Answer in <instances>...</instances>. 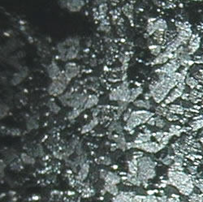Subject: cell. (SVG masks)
I'll list each match as a JSON object with an SVG mask.
<instances>
[{"mask_svg": "<svg viewBox=\"0 0 203 202\" xmlns=\"http://www.w3.org/2000/svg\"><path fill=\"white\" fill-rule=\"evenodd\" d=\"M112 139L116 142V145L119 149L122 150H125L127 149V142L125 141V138L123 133L118 134V135H113Z\"/></svg>", "mask_w": 203, "mask_h": 202, "instance_id": "cell-18", "label": "cell"}, {"mask_svg": "<svg viewBox=\"0 0 203 202\" xmlns=\"http://www.w3.org/2000/svg\"><path fill=\"white\" fill-rule=\"evenodd\" d=\"M184 44L182 41L180 40L179 37H176L175 39H173L172 41L167 46L166 48V51H169V52H172V53H174L176 51H177L178 49L182 46Z\"/></svg>", "mask_w": 203, "mask_h": 202, "instance_id": "cell-22", "label": "cell"}, {"mask_svg": "<svg viewBox=\"0 0 203 202\" xmlns=\"http://www.w3.org/2000/svg\"><path fill=\"white\" fill-rule=\"evenodd\" d=\"M146 32H147L149 35H154L157 32V29H156V27H155L154 21H149L148 22L147 25H146Z\"/></svg>", "mask_w": 203, "mask_h": 202, "instance_id": "cell-39", "label": "cell"}, {"mask_svg": "<svg viewBox=\"0 0 203 202\" xmlns=\"http://www.w3.org/2000/svg\"><path fill=\"white\" fill-rule=\"evenodd\" d=\"M155 125L158 127H159V128H162V127H165V125H166V123H165V121L162 119V118H160L159 116L156 117V123H155Z\"/></svg>", "mask_w": 203, "mask_h": 202, "instance_id": "cell-51", "label": "cell"}, {"mask_svg": "<svg viewBox=\"0 0 203 202\" xmlns=\"http://www.w3.org/2000/svg\"><path fill=\"white\" fill-rule=\"evenodd\" d=\"M123 127H122L121 123L120 122L118 121H114L112 122V124L110 125L108 130L110 132H112V131H116L118 134H120V133H123Z\"/></svg>", "mask_w": 203, "mask_h": 202, "instance_id": "cell-31", "label": "cell"}, {"mask_svg": "<svg viewBox=\"0 0 203 202\" xmlns=\"http://www.w3.org/2000/svg\"><path fill=\"white\" fill-rule=\"evenodd\" d=\"M81 51V46H71L67 47V51L66 55V61L75 59L79 55Z\"/></svg>", "mask_w": 203, "mask_h": 202, "instance_id": "cell-15", "label": "cell"}, {"mask_svg": "<svg viewBox=\"0 0 203 202\" xmlns=\"http://www.w3.org/2000/svg\"><path fill=\"white\" fill-rule=\"evenodd\" d=\"M106 183H109V184H118L119 183H120V179L121 178L120 176H118L116 174L112 173V172H108L106 178L104 179Z\"/></svg>", "mask_w": 203, "mask_h": 202, "instance_id": "cell-25", "label": "cell"}, {"mask_svg": "<svg viewBox=\"0 0 203 202\" xmlns=\"http://www.w3.org/2000/svg\"><path fill=\"white\" fill-rule=\"evenodd\" d=\"M165 133L166 132H162V131H158V132H155V133H153L152 136L154 137V138L157 140V141H158L159 143L161 142V141L162 140V138L164 137L165 136Z\"/></svg>", "mask_w": 203, "mask_h": 202, "instance_id": "cell-50", "label": "cell"}, {"mask_svg": "<svg viewBox=\"0 0 203 202\" xmlns=\"http://www.w3.org/2000/svg\"><path fill=\"white\" fill-rule=\"evenodd\" d=\"M74 92L71 91V90H68L66 91L64 93H63L62 95H60L59 97H58V99L59 101H60V103L64 106H68L69 104V101L71 100V97L72 96V93Z\"/></svg>", "mask_w": 203, "mask_h": 202, "instance_id": "cell-23", "label": "cell"}, {"mask_svg": "<svg viewBox=\"0 0 203 202\" xmlns=\"http://www.w3.org/2000/svg\"><path fill=\"white\" fill-rule=\"evenodd\" d=\"M132 104L137 108L146 110V111H150L152 108L151 102L150 101V100H146V99H137L136 101L132 102Z\"/></svg>", "mask_w": 203, "mask_h": 202, "instance_id": "cell-19", "label": "cell"}, {"mask_svg": "<svg viewBox=\"0 0 203 202\" xmlns=\"http://www.w3.org/2000/svg\"><path fill=\"white\" fill-rule=\"evenodd\" d=\"M113 202H136L132 192H120L112 199Z\"/></svg>", "mask_w": 203, "mask_h": 202, "instance_id": "cell-13", "label": "cell"}, {"mask_svg": "<svg viewBox=\"0 0 203 202\" xmlns=\"http://www.w3.org/2000/svg\"><path fill=\"white\" fill-rule=\"evenodd\" d=\"M147 123L149 124V125H151V126H154V125H155V123H156V118H150L149 120H148Z\"/></svg>", "mask_w": 203, "mask_h": 202, "instance_id": "cell-57", "label": "cell"}, {"mask_svg": "<svg viewBox=\"0 0 203 202\" xmlns=\"http://www.w3.org/2000/svg\"><path fill=\"white\" fill-rule=\"evenodd\" d=\"M197 168H198V167L193 166V167H188V171L190 172V174H191L192 175H195V174L197 173Z\"/></svg>", "mask_w": 203, "mask_h": 202, "instance_id": "cell-56", "label": "cell"}, {"mask_svg": "<svg viewBox=\"0 0 203 202\" xmlns=\"http://www.w3.org/2000/svg\"><path fill=\"white\" fill-rule=\"evenodd\" d=\"M107 5L106 3H102L101 5H99V7H98V11H99V14L102 16L107 14Z\"/></svg>", "mask_w": 203, "mask_h": 202, "instance_id": "cell-48", "label": "cell"}, {"mask_svg": "<svg viewBox=\"0 0 203 202\" xmlns=\"http://www.w3.org/2000/svg\"><path fill=\"white\" fill-rule=\"evenodd\" d=\"M99 112H100V110H99L98 108H94V109L93 110V111H92V115H93V118H96L97 115L99 114Z\"/></svg>", "mask_w": 203, "mask_h": 202, "instance_id": "cell-58", "label": "cell"}, {"mask_svg": "<svg viewBox=\"0 0 203 202\" xmlns=\"http://www.w3.org/2000/svg\"><path fill=\"white\" fill-rule=\"evenodd\" d=\"M149 50L152 55L157 57L162 53V46H158V45H151V46H149Z\"/></svg>", "mask_w": 203, "mask_h": 202, "instance_id": "cell-35", "label": "cell"}, {"mask_svg": "<svg viewBox=\"0 0 203 202\" xmlns=\"http://www.w3.org/2000/svg\"><path fill=\"white\" fill-rule=\"evenodd\" d=\"M80 70H81L80 66L77 65L73 62H68L65 64L63 72L65 73L67 77L71 81L73 78L78 76V74L80 73Z\"/></svg>", "mask_w": 203, "mask_h": 202, "instance_id": "cell-8", "label": "cell"}, {"mask_svg": "<svg viewBox=\"0 0 203 202\" xmlns=\"http://www.w3.org/2000/svg\"><path fill=\"white\" fill-rule=\"evenodd\" d=\"M57 80H58V81H59L60 82H62L63 84H64V85L67 86H68V85H69V84H70V82H71V80H69V79L67 77L66 75H65V73H64L63 71H62V72H61L60 75L58 76Z\"/></svg>", "mask_w": 203, "mask_h": 202, "instance_id": "cell-43", "label": "cell"}, {"mask_svg": "<svg viewBox=\"0 0 203 202\" xmlns=\"http://www.w3.org/2000/svg\"><path fill=\"white\" fill-rule=\"evenodd\" d=\"M185 84L188 85L191 89H194V88H197L198 86V82L197 81V80L193 77L191 76H187L186 77V80H185Z\"/></svg>", "mask_w": 203, "mask_h": 202, "instance_id": "cell-38", "label": "cell"}, {"mask_svg": "<svg viewBox=\"0 0 203 202\" xmlns=\"http://www.w3.org/2000/svg\"><path fill=\"white\" fill-rule=\"evenodd\" d=\"M9 202H14V201H9Z\"/></svg>", "mask_w": 203, "mask_h": 202, "instance_id": "cell-61", "label": "cell"}, {"mask_svg": "<svg viewBox=\"0 0 203 202\" xmlns=\"http://www.w3.org/2000/svg\"><path fill=\"white\" fill-rule=\"evenodd\" d=\"M62 72L59 68V67L58 66V64L56 63L55 62H51L49 65L47 66L46 67V73L47 76H49L51 79V81L53 80H56L58 78V76L60 75V73Z\"/></svg>", "mask_w": 203, "mask_h": 202, "instance_id": "cell-11", "label": "cell"}, {"mask_svg": "<svg viewBox=\"0 0 203 202\" xmlns=\"http://www.w3.org/2000/svg\"><path fill=\"white\" fill-rule=\"evenodd\" d=\"M150 93L151 95V98L156 103H161L165 101L168 97V95L170 93V89L165 85H163L160 81H155L150 85Z\"/></svg>", "mask_w": 203, "mask_h": 202, "instance_id": "cell-4", "label": "cell"}, {"mask_svg": "<svg viewBox=\"0 0 203 202\" xmlns=\"http://www.w3.org/2000/svg\"><path fill=\"white\" fill-rule=\"evenodd\" d=\"M128 166L129 173L134 174V175L138 174V159L132 158L130 162H128Z\"/></svg>", "mask_w": 203, "mask_h": 202, "instance_id": "cell-29", "label": "cell"}, {"mask_svg": "<svg viewBox=\"0 0 203 202\" xmlns=\"http://www.w3.org/2000/svg\"><path fill=\"white\" fill-rule=\"evenodd\" d=\"M155 163L150 157H142L138 159V174L142 183H146L150 179L155 176Z\"/></svg>", "mask_w": 203, "mask_h": 202, "instance_id": "cell-1", "label": "cell"}, {"mask_svg": "<svg viewBox=\"0 0 203 202\" xmlns=\"http://www.w3.org/2000/svg\"><path fill=\"white\" fill-rule=\"evenodd\" d=\"M199 46H200V37H198V35H193L191 39H190L189 45H188V47L189 55L193 54L195 51H198Z\"/></svg>", "mask_w": 203, "mask_h": 202, "instance_id": "cell-16", "label": "cell"}, {"mask_svg": "<svg viewBox=\"0 0 203 202\" xmlns=\"http://www.w3.org/2000/svg\"><path fill=\"white\" fill-rule=\"evenodd\" d=\"M89 164L88 163H85L84 165H82L81 167V170L78 173V175H77V179L80 180V181H83L84 179H86L87 175H88V173H89Z\"/></svg>", "mask_w": 203, "mask_h": 202, "instance_id": "cell-27", "label": "cell"}, {"mask_svg": "<svg viewBox=\"0 0 203 202\" xmlns=\"http://www.w3.org/2000/svg\"><path fill=\"white\" fill-rule=\"evenodd\" d=\"M180 66V64L179 63V60L173 59H171L170 62H168L163 66H162L159 69H158L157 71H162L166 74H172V73L176 72Z\"/></svg>", "mask_w": 203, "mask_h": 202, "instance_id": "cell-9", "label": "cell"}, {"mask_svg": "<svg viewBox=\"0 0 203 202\" xmlns=\"http://www.w3.org/2000/svg\"><path fill=\"white\" fill-rule=\"evenodd\" d=\"M168 109H169L170 112L176 114V115H184V109L180 105H174V104L170 105Z\"/></svg>", "mask_w": 203, "mask_h": 202, "instance_id": "cell-34", "label": "cell"}, {"mask_svg": "<svg viewBox=\"0 0 203 202\" xmlns=\"http://www.w3.org/2000/svg\"><path fill=\"white\" fill-rule=\"evenodd\" d=\"M67 87L64 84H63L59 81L53 80L51 81L50 85L47 87V93L52 97H59L63 93H64L66 92Z\"/></svg>", "mask_w": 203, "mask_h": 202, "instance_id": "cell-7", "label": "cell"}, {"mask_svg": "<svg viewBox=\"0 0 203 202\" xmlns=\"http://www.w3.org/2000/svg\"><path fill=\"white\" fill-rule=\"evenodd\" d=\"M203 127V119H197L194 120L193 123H191L190 124V127L192 128L193 131H197L198 129L202 128Z\"/></svg>", "mask_w": 203, "mask_h": 202, "instance_id": "cell-41", "label": "cell"}, {"mask_svg": "<svg viewBox=\"0 0 203 202\" xmlns=\"http://www.w3.org/2000/svg\"><path fill=\"white\" fill-rule=\"evenodd\" d=\"M21 159H22V161L25 162V163H26V164H33L34 163V159L32 157L29 156L28 154H26V153H22L21 154Z\"/></svg>", "mask_w": 203, "mask_h": 202, "instance_id": "cell-45", "label": "cell"}, {"mask_svg": "<svg viewBox=\"0 0 203 202\" xmlns=\"http://www.w3.org/2000/svg\"><path fill=\"white\" fill-rule=\"evenodd\" d=\"M57 52H58V58L62 61H66V55L67 51V46L64 43V41H61L59 43L57 44L56 46Z\"/></svg>", "mask_w": 203, "mask_h": 202, "instance_id": "cell-17", "label": "cell"}, {"mask_svg": "<svg viewBox=\"0 0 203 202\" xmlns=\"http://www.w3.org/2000/svg\"><path fill=\"white\" fill-rule=\"evenodd\" d=\"M142 202H158V197L154 196H144Z\"/></svg>", "mask_w": 203, "mask_h": 202, "instance_id": "cell-47", "label": "cell"}, {"mask_svg": "<svg viewBox=\"0 0 203 202\" xmlns=\"http://www.w3.org/2000/svg\"><path fill=\"white\" fill-rule=\"evenodd\" d=\"M174 59V53L165 51L162 52L159 55L155 57V59L151 62L152 65H160V64H165L167 63L168 60H171Z\"/></svg>", "mask_w": 203, "mask_h": 202, "instance_id": "cell-10", "label": "cell"}, {"mask_svg": "<svg viewBox=\"0 0 203 202\" xmlns=\"http://www.w3.org/2000/svg\"><path fill=\"white\" fill-rule=\"evenodd\" d=\"M193 36L192 31L190 29H183V30H180L178 32L177 37H179L180 40L184 42V44L187 43V41L188 40L191 39Z\"/></svg>", "mask_w": 203, "mask_h": 202, "instance_id": "cell-20", "label": "cell"}, {"mask_svg": "<svg viewBox=\"0 0 203 202\" xmlns=\"http://www.w3.org/2000/svg\"><path fill=\"white\" fill-rule=\"evenodd\" d=\"M164 145L161 144H158L156 142L148 141L142 144H137L135 142H131V143H127V149H131V148H137L139 149H142L144 151L149 152V153H156L162 149Z\"/></svg>", "mask_w": 203, "mask_h": 202, "instance_id": "cell-5", "label": "cell"}, {"mask_svg": "<svg viewBox=\"0 0 203 202\" xmlns=\"http://www.w3.org/2000/svg\"><path fill=\"white\" fill-rule=\"evenodd\" d=\"M154 25H155L158 32L163 33L168 29V24H167L166 20H162V19H158L156 21H154Z\"/></svg>", "mask_w": 203, "mask_h": 202, "instance_id": "cell-30", "label": "cell"}, {"mask_svg": "<svg viewBox=\"0 0 203 202\" xmlns=\"http://www.w3.org/2000/svg\"><path fill=\"white\" fill-rule=\"evenodd\" d=\"M98 101H99V99H98V97L97 95H95V94L89 95V97H88L86 102L85 104V106H84V110L90 109L92 107L97 106Z\"/></svg>", "mask_w": 203, "mask_h": 202, "instance_id": "cell-24", "label": "cell"}, {"mask_svg": "<svg viewBox=\"0 0 203 202\" xmlns=\"http://www.w3.org/2000/svg\"><path fill=\"white\" fill-rule=\"evenodd\" d=\"M48 106H49V109L50 111L54 113V114H58L59 111H60V106H59L57 103H55V101H50L48 102Z\"/></svg>", "mask_w": 203, "mask_h": 202, "instance_id": "cell-40", "label": "cell"}, {"mask_svg": "<svg viewBox=\"0 0 203 202\" xmlns=\"http://www.w3.org/2000/svg\"><path fill=\"white\" fill-rule=\"evenodd\" d=\"M23 80H24V78L20 76L19 73H17V74L14 75V76L11 78V84L12 85H17L20 84V83L23 81Z\"/></svg>", "mask_w": 203, "mask_h": 202, "instance_id": "cell-42", "label": "cell"}, {"mask_svg": "<svg viewBox=\"0 0 203 202\" xmlns=\"http://www.w3.org/2000/svg\"><path fill=\"white\" fill-rule=\"evenodd\" d=\"M38 127V123L34 119H29L27 122V128L28 130H33Z\"/></svg>", "mask_w": 203, "mask_h": 202, "instance_id": "cell-44", "label": "cell"}, {"mask_svg": "<svg viewBox=\"0 0 203 202\" xmlns=\"http://www.w3.org/2000/svg\"><path fill=\"white\" fill-rule=\"evenodd\" d=\"M184 91H182V90H180V89H178L177 87L176 88H175L174 89H173V91L170 93V95L165 99V101H164V103H162L161 106H163V107H165V106H167V105H169V104H171V103H172L173 101H175L177 98H179V97H182V95L184 94V93H183Z\"/></svg>", "mask_w": 203, "mask_h": 202, "instance_id": "cell-14", "label": "cell"}, {"mask_svg": "<svg viewBox=\"0 0 203 202\" xmlns=\"http://www.w3.org/2000/svg\"><path fill=\"white\" fill-rule=\"evenodd\" d=\"M89 96L84 93L74 92L72 93L68 106L72 109H83Z\"/></svg>", "mask_w": 203, "mask_h": 202, "instance_id": "cell-6", "label": "cell"}, {"mask_svg": "<svg viewBox=\"0 0 203 202\" xmlns=\"http://www.w3.org/2000/svg\"><path fill=\"white\" fill-rule=\"evenodd\" d=\"M107 173H108V172L106 171L105 170H101V172H100V176H101V178H102V179H105V178H106V176H107Z\"/></svg>", "mask_w": 203, "mask_h": 202, "instance_id": "cell-60", "label": "cell"}, {"mask_svg": "<svg viewBox=\"0 0 203 202\" xmlns=\"http://www.w3.org/2000/svg\"><path fill=\"white\" fill-rule=\"evenodd\" d=\"M166 119L169 121H176L179 119V116L176 115V114H173V113L169 111L166 115Z\"/></svg>", "mask_w": 203, "mask_h": 202, "instance_id": "cell-49", "label": "cell"}, {"mask_svg": "<svg viewBox=\"0 0 203 202\" xmlns=\"http://www.w3.org/2000/svg\"><path fill=\"white\" fill-rule=\"evenodd\" d=\"M131 96V89L128 81H124L121 85L113 89L109 93V99L114 101H128L129 102ZM130 103V102H129Z\"/></svg>", "mask_w": 203, "mask_h": 202, "instance_id": "cell-3", "label": "cell"}, {"mask_svg": "<svg viewBox=\"0 0 203 202\" xmlns=\"http://www.w3.org/2000/svg\"><path fill=\"white\" fill-rule=\"evenodd\" d=\"M105 189H106V191L110 192L113 196H116V195L119 194V190H118V187H116V184L106 183V184H105Z\"/></svg>", "mask_w": 203, "mask_h": 202, "instance_id": "cell-36", "label": "cell"}, {"mask_svg": "<svg viewBox=\"0 0 203 202\" xmlns=\"http://www.w3.org/2000/svg\"><path fill=\"white\" fill-rule=\"evenodd\" d=\"M143 93V88L142 86H138L136 88L131 89V96H130V100L129 102H133L137 99V97L140 96Z\"/></svg>", "mask_w": 203, "mask_h": 202, "instance_id": "cell-28", "label": "cell"}, {"mask_svg": "<svg viewBox=\"0 0 203 202\" xmlns=\"http://www.w3.org/2000/svg\"><path fill=\"white\" fill-rule=\"evenodd\" d=\"M132 113V111L131 109H128L127 111L124 113V120L127 122L128 120V119H129V118H130V116H131Z\"/></svg>", "mask_w": 203, "mask_h": 202, "instance_id": "cell-52", "label": "cell"}, {"mask_svg": "<svg viewBox=\"0 0 203 202\" xmlns=\"http://www.w3.org/2000/svg\"><path fill=\"white\" fill-rule=\"evenodd\" d=\"M173 159H174V156L166 157L162 160V162H163L165 165H170V164L172 163V162Z\"/></svg>", "mask_w": 203, "mask_h": 202, "instance_id": "cell-53", "label": "cell"}, {"mask_svg": "<svg viewBox=\"0 0 203 202\" xmlns=\"http://www.w3.org/2000/svg\"><path fill=\"white\" fill-rule=\"evenodd\" d=\"M9 106H7V104H5V103H2L1 104V112H0V115H1V118L3 119V117H5L7 114H8V112H9Z\"/></svg>", "mask_w": 203, "mask_h": 202, "instance_id": "cell-46", "label": "cell"}, {"mask_svg": "<svg viewBox=\"0 0 203 202\" xmlns=\"http://www.w3.org/2000/svg\"><path fill=\"white\" fill-rule=\"evenodd\" d=\"M100 29L102 31H104V32H108L110 30V26L108 25L107 24H105V23H102L101 25H100Z\"/></svg>", "mask_w": 203, "mask_h": 202, "instance_id": "cell-55", "label": "cell"}, {"mask_svg": "<svg viewBox=\"0 0 203 202\" xmlns=\"http://www.w3.org/2000/svg\"><path fill=\"white\" fill-rule=\"evenodd\" d=\"M129 56L128 55H122L121 58H120V60L121 61V63H123V64H127V63L129 61Z\"/></svg>", "mask_w": 203, "mask_h": 202, "instance_id": "cell-54", "label": "cell"}, {"mask_svg": "<svg viewBox=\"0 0 203 202\" xmlns=\"http://www.w3.org/2000/svg\"><path fill=\"white\" fill-rule=\"evenodd\" d=\"M126 179L129 183H131V184L132 185H136V186H140L141 185V180L139 179V177L137 175H134V174H131L128 173L126 176Z\"/></svg>", "mask_w": 203, "mask_h": 202, "instance_id": "cell-32", "label": "cell"}, {"mask_svg": "<svg viewBox=\"0 0 203 202\" xmlns=\"http://www.w3.org/2000/svg\"><path fill=\"white\" fill-rule=\"evenodd\" d=\"M85 6L84 0H67V9L71 12H78Z\"/></svg>", "mask_w": 203, "mask_h": 202, "instance_id": "cell-12", "label": "cell"}, {"mask_svg": "<svg viewBox=\"0 0 203 202\" xmlns=\"http://www.w3.org/2000/svg\"><path fill=\"white\" fill-rule=\"evenodd\" d=\"M84 111L83 109H72V111H71L68 115H67V118L69 120H73L76 119L77 117L81 115V113Z\"/></svg>", "mask_w": 203, "mask_h": 202, "instance_id": "cell-37", "label": "cell"}, {"mask_svg": "<svg viewBox=\"0 0 203 202\" xmlns=\"http://www.w3.org/2000/svg\"><path fill=\"white\" fill-rule=\"evenodd\" d=\"M98 124V119L97 118H93V119L90 120V122L89 123L85 124V126L82 127L81 129V133L82 134H85L86 132H89L91 130H93L95 127Z\"/></svg>", "mask_w": 203, "mask_h": 202, "instance_id": "cell-26", "label": "cell"}, {"mask_svg": "<svg viewBox=\"0 0 203 202\" xmlns=\"http://www.w3.org/2000/svg\"><path fill=\"white\" fill-rule=\"evenodd\" d=\"M154 116V113L146 110L132 111V115L127 121L125 129L132 131L137 126L147 123L148 120Z\"/></svg>", "mask_w": 203, "mask_h": 202, "instance_id": "cell-2", "label": "cell"}, {"mask_svg": "<svg viewBox=\"0 0 203 202\" xmlns=\"http://www.w3.org/2000/svg\"><path fill=\"white\" fill-rule=\"evenodd\" d=\"M102 164H105V165H109L111 163V159L108 157H103L102 161Z\"/></svg>", "mask_w": 203, "mask_h": 202, "instance_id": "cell-59", "label": "cell"}, {"mask_svg": "<svg viewBox=\"0 0 203 202\" xmlns=\"http://www.w3.org/2000/svg\"><path fill=\"white\" fill-rule=\"evenodd\" d=\"M129 102L128 101H118V109H117V116H120L128 110Z\"/></svg>", "mask_w": 203, "mask_h": 202, "instance_id": "cell-33", "label": "cell"}, {"mask_svg": "<svg viewBox=\"0 0 203 202\" xmlns=\"http://www.w3.org/2000/svg\"><path fill=\"white\" fill-rule=\"evenodd\" d=\"M152 137V134L149 131V130H146L144 133H140L135 139L134 142L137 144H142L146 142L150 141V138Z\"/></svg>", "mask_w": 203, "mask_h": 202, "instance_id": "cell-21", "label": "cell"}]
</instances>
